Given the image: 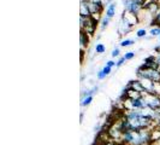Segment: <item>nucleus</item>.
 <instances>
[{"mask_svg":"<svg viewBox=\"0 0 160 145\" xmlns=\"http://www.w3.org/2000/svg\"><path fill=\"white\" fill-rule=\"evenodd\" d=\"M90 35L87 34L86 32H83V30H81V35H80V44H81V50H87L89 46V44H90Z\"/></svg>","mask_w":160,"mask_h":145,"instance_id":"39448f33","label":"nucleus"},{"mask_svg":"<svg viewBox=\"0 0 160 145\" xmlns=\"http://www.w3.org/2000/svg\"><path fill=\"white\" fill-rule=\"evenodd\" d=\"M80 15H81V17H90L92 16V13H90V11H89L87 0H86V1H81Z\"/></svg>","mask_w":160,"mask_h":145,"instance_id":"0eeeda50","label":"nucleus"},{"mask_svg":"<svg viewBox=\"0 0 160 145\" xmlns=\"http://www.w3.org/2000/svg\"><path fill=\"white\" fill-rule=\"evenodd\" d=\"M134 29V27H131L130 24H128L124 19L120 18L119 24H118V34L120 36H124V35H128L129 33Z\"/></svg>","mask_w":160,"mask_h":145,"instance_id":"20e7f679","label":"nucleus"},{"mask_svg":"<svg viewBox=\"0 0 160 145\" xmlns=\"http://www.w3.org/2000/svg\"><path fill=\"white\" fill-rule=\"evenodd\" d=\"M135 34H136V38H138V39L146 38V36H147V30H146L144 28H140V29H137Z\"/></svg>","mask_w":160,"mask_h":145,"instance_id":"f8f14e48","label":"nucleus"},{"mask_svg":"<svg viewBox=\"0 0 160 145\" xmlns=\"http://www.w3.org/2000/svg\"><path fill=\"white\" fill-rule=\"evenodd\" d=\"M135 44L134 39H123L119 42V47H129V46H132Z\"/></svg>","mask_w":160,"mask_h":145,"instance_id":"1a4fd4ad","label":"nucleus"},{"mask_svg":"<svg viewBox=\"0 0 160 145\" xmlns=\"http://www.w3.org/2000/svg\"><path fill=\"white\" fill-rule=\"evenodd\" d=\"M149 35L152 38H159L160 36V27H153L149 30Z\"/></svg>","mask_w":160,"mask_h":145,"instance_id":"9b49d317","label":"nucleus"},{"mask_svg":"<svg viewBox=\"0 0 160 145\" xmlns=\"http://www.w3.org/2000/svg\"><path fill=\"white\" fill-rule=\"evenodd\" d=\"M125 62H127V61H125V58H124V57L123 56L119 57V58H118V61H116V68H120V67L124 64Z\"/></svg>","mask_w":160,"mask_h":145,"instance_id":"f3484780","label":"nucleus"},{"mask_svg":"<svg viewBox=\"0 0 160 145\" xmlns=\"http://www.w3.org/2000/svg\"><path fill=\"white\" fill-rule=\"evenodd\" d=\"M110 22H111V19H110L108 17L104 16L101 18V21H100V29H101V30H105V29L108 27Z\"/></svg>","mask_w":160,"mask_h":145,"instance_id":"9d476101","label":"nucleus"},{"mask_svg":"<svg viewBox=\"0 0 160 145\" xmlns=\"http://www.w3.org/2000/svg\"><path fill=\"white\" fill-rule=\"evenodd\" d=\"M136 56V53L134 52V51H128V52H125L124 53V58H125V61H131V59H134Z\"/></svg>","mask_w":160,"mask_h":145,"instance_id":"ddd939ff","label":"nucleus"},{"mask_svg":"<svg viewBox=\"0 0 160 145\" xmlns=\"http://www.w3.org/2000/svg\"><path fill=\"white\" fill-rule=\"evenodd\" d=\"M152 25H154V27H160V10L158 11V13L154 16V19H153V22H152Z\"/></svg>","mask_w":160,"mask_h":145,"instance_id":"4468645a","label":"nucleus"},{"mask_svg":"<svg viewBox=\"0 0 160 145\" xmlns=\"http://www.w3.org/2000/svg\"><path fill=\"white\" fill-rule=\"evenodd\" d=\"M101 70L104 72V74L106 75V76H108L110 74H111V72H112V68H110V67H107V65H105L104 68H101Z\"/></svg>","mask_w":160,"mask_h":145,"instance_id":"a211bd4d","label":"nucleus"},{"mask_svg":"<svg viewBox=\"0 0 160 145\" xmlns=\"http://www.w3.org/2000/svg\"><path fill=\"white\" fill-rule=\"evenodd\" d=\"M106 78H107V76H106V75H105V74H104V72H102V70H101V69H100V70H98V72H96V79H98V80H99V81L105 80V79H106Z\"/></svg>","mask_w":160,"mask_h":145,"instance_id":"dca6fc26","label":"nucleus"},{"mask_svg":"<svg viewBox=\"0 0 160 145\" xmlns=\"http://www.w3.org/2000/svg\"><path fill=\"white\" fill-rule=\"evenodd\" d=\"M147 4L146 0H123V5L127 12L138 16V13L142 11Z\"/></svg>","mask_w":160,"mask_h":145,"instance_id":"7ed1b4c3","label":"nucleus"},{"mask_svg":"<svg viewBox=\"0 0 160 145\" xmlns=\"http://www.w3.org/2000/svg\"><path fill=\"white\" fill-rule=\"evenodd\" d=\"M120 56V48L119 47H114L111 52V57L112 58H119Z\"/></svg>","mask_w":160,"mask_h":145,"instance_id":"2eb2a0df","label":"nucleus"},{"mask_svg":"<svg viewBox=\"0 0 160 145\" xmlns=\"http://www.w3.org/2000/svg\"><path fill=\"white\" fill-rule=\"evenodd\" d=\"M116 11H117V4H116V1H112L110 5H107V8H106V15L105 16L108 17L110 19H112L113 17L116 16Z\"/></svg>","mask_w":160,"mask_h":145,"instance_id":"423d86ee","label":"nucleus"},{"mask_svg":"<svg viewBox=\"0 0 160 145\" xmlns=\"http://www.w3.org/2000/svg\"><path fill=\"white\" fill-rule=\"evenodd\" d=\"M94 51H95L96 55H102L106 52V46H105L102 42H98L94 46Z\"/></svg>","mask_w":160,"mask_h":145,"instance_id":"6e6552de","label":"nucleus"},{"mask_svg":"<svg viewBox=\"0 0 160 145\" xmlns=\"http://www.w3.org/2000/svg\"><path fill=\"white\" fill-rule=\"evenodd\" d=\"M136 76L138 79H147L154 83H160V70L154 68H146L143 64L136 69Z\"/></svg>","mask_w":160,"mask_h":145,"instance_id":"f257e3e1","label":"nucleus"},{"mask_svg":"<svg viewBox=\"0 0 160 145\" xmlns=\"http://www.w3.org/2000/svg\"><path fill=\"white\" fill-rule=\"evenodd\" d=\"M80 24H81V30L86 32L89 34L90 36H93L96 32V28L99 27L100 21L95 19L94 17H81L80 16Z\"/></svg>","mask_w":160,"mask_h":145,"instance_id":"f03ea898","label":"nucleus"},{"mask_svg":"<svg viewBox=\"0 0 160 145\" xmlns=\"http://www.w3.org/2000/svg\"><path fill=\"white\" fill-rule=\"evenodd\" d=\"M158 40H159V44H160V36H159V38H158Z\"/></svg>","mask_w":160,"mask_h":145,"instance_id":"aec40b11","label":"nucleus"},{"mask_svg":"<svg viewBox=\"0 0 160 145\" xmlns=\"http://www.w3.org/2000/svg\"><path fill=\"white\" fill-rule=\"evenodd\" d=\"M107 67H110V68H116V61H113V59H110V61H107L106 62V64Z\"/></svg>","mask_w":160,"mask_h":145,"instance_id":"6ab92c4d","label":"nucleus"}]
</instances>
